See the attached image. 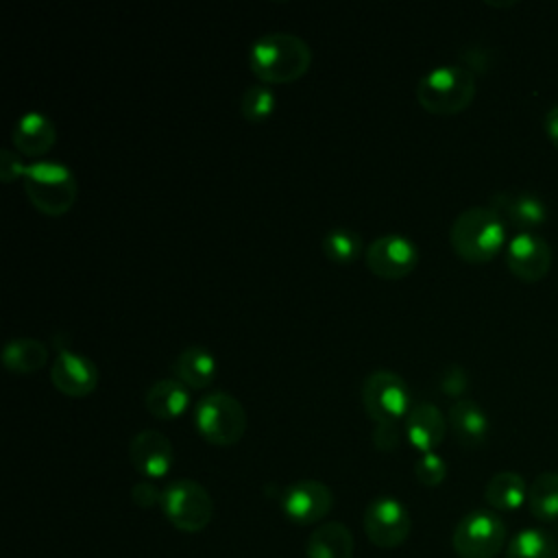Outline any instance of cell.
I'll return each mask as SVG.
<instances>
[{"mask_svg":"<svg viewBox=\"0 0 558 558\" xmlns=\"http://www.w3.org/2000/svg\"><path fill=\"white\" fill-rule=\"evenodd\" d=\"M272 109H275V94L264 83L251 85L240 98V113L251 124L266 122Z\"/></svg>","mask_w":558,"mask_h":558,"instance_id":"4316f807","label":"cell"},{"mask_svg":"<svg viewBox=\"0 0 558 558\" xmlns=\"http://www.w3.org/2000/svg\"><path fill=\"white\" fill-rule=\"evenodd\" d=\"M353 534L340 521L318 525L305 543V558H353Z\"/></svg>","mask_w":558,"mask_h":558,"instance_id":"ffe728a7","label":"cell"},{"mask_svg":"<svg viewBox=\"0 0 558 558\" xmlns=\"http://www.w3.org/2000/svg\"><path fill=\"white\" fill-rule=\"evenodd\" d=\"M484 499L493 510H517L523 506V501H527V484L514 471H499L486 482Z\"/></svg>","mask_w":558,"mask_h":558,"instance_id":"7402d4cb","label":"cell"},{"mask_svg":"<svg viewBox=\"0 0 558 558\" xmlns=\"http://www.w3.org/2000/svg\"><path fill=\"white\" fill-rule=\"evenodd\" d=\"M279 506L288 521L296 525H314L329 514L333 495L329 486L318 480H299L281 490Z\"/></svg>","mask_w":558,"mask_h":558,"instance_id":"8fae6325","label":"cell"},{"mask_svg":"<svg viewBox=\"0 0 558 558\" xmlns=\"http://www.w3.org/2000/svg\"><path fill=\"white\" fill-rule=\"evenodd\" d=\"M543 126H545V133H547L549 142L558 148V102L551 105V107L545 111Z\"/></svg>","mask_w":558,"mask_h":558,"instance_id":"d6a6232c","label":"cell"},{"mask_svg":"<svg viewBox=\"0 0 558 558\" xmlns=\"http://www.w3.org/2000/svg\"><path fill=\"white\" fill-rule=\"evenodd\" d=\"M414 475H416V480L423 486L434 488V486H440L442 480L447 477V464H445V460L436 451H429V453H423L416 460Z\"/></svg>","mask_w":558,"mask_h":558,"instance_id":"83f0119b","label":"cell"},{"mask_svg":"<svg viewBox=\"0 0 558 558\" xmlns=\"http://www.w3.org/2000/svg\"><path fill=\"white\" fill-rule=\"evenodd\" d=\"M447 434V418L434 403H416L405 416V436L421 453L434 451Z\"/></svg>","mask_w":558,"mask_h":558,"instance_id":"2e32d148","label":"cell"},{"mask_svg":"<svg viewBox=\"0 0 558 558\" xmlns=\"http://www.w3.org/2000/svg\"><path fill=\"white\" fill-rule=\"evenodd\" d=\"M366 266L368 270L388 281H397L408 277L416 264H418V248L414 246L412 240L399 233H386L375 238L366 246Z\"/></svg>","mask_w":558,"mask_h":558,"instance_id":"30bf717a","label":"cell"},{"mask_svg":"<svg viewBox=\"0 0 558 558\" xmlns=\"http://www.w3.org/2000/svg\"><path fill=\"white\" fill-rule=\"evenodd\" d=\"M527 508L538 521H556L558 519V473L545 471L534 477L527 488Z\"/></svg>","mask_w":558,"mask_h":558,"instance_id":"cb8c5ba5","label":"cell"},{"mask_svg":"<svg viewBox=\"0 0 558 558\" xmlns=\"http://www.w3.org/2000/svg\"><path fill=\"white\" fill-rule=\"evenodd\" d=\"M131 499L140 508H153V506L161 504V490L150 480H144V482L133 484Z\"/></svg>","mask_w":558,"mask_h":558,"instance_id":"1f68e13d","label":"cell"},{"mask_svg":"<svg viewBox=\"0 0 558 558\" xmlns=\"http://www.w3.org/2000/svg\"><path fill=\"white\" fill-rule=\"evenodd\" d=\"M161 512L179 532H203L214 517L211 495L194 480H174L161 490Z\"/></svg>","mask_w":558,"mask_h":558,"instance_id":"8992f818","label":"cell"},{"mask_svg":"<svg viewBox=\"0 0 558 558\" xmlns=\"http://www.w3.org/2000/svg\"><path fill=\"white\" fill-rule=\"evenodd\" d=\"M362 238L349 227H333L323 238V253L329 262L347 266L362 255Z\"/></svg>","mask_w":558,"mask_h":558,"instance_id":"484cf974","label":"cell"},{"mask_svg":"<svg viewBox=\"0 0 558 558\" xmlns=\"http://www.w3.org/2000/svg\"><path fill=\"white\" fill-rule=\"evenodd\" d=\"M362 405L375 423H399L410 412L408 386L392 371H373L362 384Z\"/></svg>","mask_w":558,"mask_h":558,"instance_id":"ba28073f","label":"cell"},{"mask_svg":"<svg viewBox=\"0 0 558 558\" xmlns=\"http://www.w3.org/2000/svg\"><path fill=\"white\" fill-rule=\"evenodd\" d=\"M506 222L493 207H469L456 216L449 242L456 255L469 264L490 262L506 244Z\"/></svg>","mask_w":558,"mask_h":558,"instance_id":"7a4b0ae2","label":"cell"},{"mask_svg":"<svg viewBox=\"0 0 558 558\" xmlns=\"http://www.w3.org/2000/svg\"><path fill=\"white\" fill-rule=\"evenodd\" d=\"M144 405L155 418H161V421L179 418L190 408V388L177 377L157 379L146 390Z\"/></svg>","mask_w":558,"mask_h":558,"instance_id":"d6986e66","label":"cell"},{"mask_svg":"<svg viewBox=\"0 0 558 558\" xmlns=\"http://www.w3.org/2000/svg\"><path fill=\"white\" fill-rule=\"evenodd\" d=\"M506 543V523L493 510L466 512L451 534V547L460 558H495Z\"/></svg>","mask_w":558,"mask_h":558,"instance_id":"52a82bcc","label":"cell"},{"mask_svg":"<svg viewBox=\"0 0 558 558\" xmlns=\"http://www.w3.org/2000/svg\"><path fill=\"white\" fill-rule=\"evenodd\" d=\"M475 98V76L464 65H438L416 83L418 105L436 116L464 111Z\"/></svg>","mask_w":558,"mask_h":558,"instance_id":"3957f363","label":"cell"},{"mask_svg":"<svg viewBox=\"0 0 558 558\" xmlns=\"http://www.w3.org/2000/svg\"><path fill=\"white\" fill-rule=\"evenodd\" d=\"M196 432L216 447L235 445L246 432V410L229 392H209L194 408Z\"/></svg>","mask_w":558,"mask_h":558,"instance_id":"5b68a950","label":"cell"},{"mask_svg":"<svg viewBox=\"0 0 558 558\" xmlns=\"http://www.w3.org/2000/svg\"><path fill=\"white\" fill-rule=\"evenodd\" d=\"M48 362V347L35 338H13L2 349V364L11 373H35Z\"/></svg>","mask_w":558,"mask_h":558,"instance_id":"603a6c76","label":"cell"},{"mask_svg":"<svg viewBox=\"0 0 558 558\" xmlns=\"http://www.w3.org/2000/svg\"><path fill=\"white\" fill-rule=\"evenodd\" d=\"M26 166L20 161L17 153L4 148L0 150V181L2 183H13L17 179H24Z\"/></svg>","mask_w":558,"mask_h":558,"instance_id":"f546056e","label":"cell"},{"mask_svg":"<svg viewBox=\"0 0 558 558\" xmlns=\"http://www.w3.org/2000/svg\"><path fill=\"white\" fill-rule=\"evenodd\" d=\"M11 140L17 153L26 157H44L54 146L57 129L48 116L39 111H28L15 122Z\"/></svg>","mask_w":558,"mask_h":558,"instance_id":"e0dca14e","label":"cell"},{"mask_svg":"<svg viewBox=\"0 0 558 558\" xmlns=\"http://www.w3.org/2000/svg\"><path fill=\"white\" fill-rule=\"evenodd\" d=\"M172 373L179 381H183L192 390L207 388L216 377V357L205 347H198V344L185 347L177 355L172 364Z\"/></svg>","mask_w":558,"mask_h":558,"instance_id":"44dd1931","label":"cell"},{"mask_svg":"<svg viewBox=\"0 0 558 558\" xmlns=\"http://www.w3.org/2000/svg\"><path fill=\"white\" fill-rule=\"evenodd\" d=\"M362 525L375 547L395 549L410 536L412 519L399 499L392 495H379L368 501Z\"/></svg>","mask_w":558,"mask_h":558,"instance_id":"9c48e42d","label":"cell"},{"mask_svg":"<svg viewBox=\"0 0 558 558\" xmlns=\"http://www.w3.org/2000/svg\"><path fill=\"white\" fill-rule=\"evenodd\" d=\"M506 558H558V541L541 527H525L510 538Z\"/></svg>","mask_w":558,"mask_h":558,"instance_id":"d4e9b609","label":"cell"},{"mask_svg":"<svg viewBox=\"0 0 558 558\" xmlns=\"http://www.w3.org/2000/svg\"><path fill=\"white\" fill-rule=\"evenodd\" d=\"M506 264L517 279L525 283H536L551 268V246L538 233H517L506 246Z\"/></svg>","mask_w":558,"mask_h":558,"instance_id":"7c38bea8","label":"cell"},{"mask_svg":"<svg viewBox=\"0 0 558 558\" xmlns=\"http://www.w3.org/2000/svg\"><path fill=\"white\" fill-rule=\"evenodd\" d=\"M50 381L52 386L74 399L87 397L98 386V368L87 357L72 349L57 351V357L50 366Z\"/></svg>","mask_w":558,"mask_h":558,"instance_id":"5bb4252c","label":"cell"},{"mask_svg":"<svg viewBox=\"0 0 558 558\" xmlns=\"http://www.w3.org/2000/svg\"><path fill=\"white\" fill-rule=\"evenodd\" d=\"M129 458L133 469L146 480H159L168 475L174 464V447L161 432L142 429L129 445Z\"/></svg>","mask_w":558,"mask_h":558,"instance_id":"9a60e30c","label":"cell"},{"mask_svg":"<svg viewBox=\"0 0 558 558\" xmlns=\"http://www.w3.org/2000/svg\"><path fill=\"white\" fill-rule=\"evenodd\" d=\"M490 207L504 218L506 225H512L517 233H536V229L547 222L545 201L527 190H501L490 196Z\"/></svg>","mask_w":558,"mask_h":558,"instance_id":"4fadbf2b","label":"cell"},{"mask_svg":"<svg viewBox=\"0 0 558 558\" xmlns=\"http://www.w3.org/2000/svg\"><path fill=\"white\" fill-rule=\"evenodd\" d=\"M310 63V46L292 33H266L248 50V68L264 85L292 83L307 72Z\"/></svg>","mask_w":558,"mask_h":558,"instance_id":"6da1fadb","label":"cell"},{"mask_svg":"<svg viewBox=\"0 0 558 558\" xmlns=\"http://www.w3.org/2000/svg\"><path fill=\"white\" fill-rule=\"evenodd\" d=\"M401 432H399V423H375V429H373V445L379 449V451H392L397 449L399 445V438Z\"/></svg>","mask_w":558,"mask_h":558,"instance_id":"4dcf8cb0","label":"cell"},{"mask_svg":"<svg viewBox=\"0 0 558 558\" xmlns=\"http://www.w3.org/2000/svg\"><path fill=\"white\" fill-rule=\"evenodd\" d=\"M438 388L447 395V397H456L462 399V395L469 390V375L460 364H449L440 371L438 377Z\"/></svg>","mask_w":558,"mask_h":558,"instance_id":"f1b7e54d","label":"cell"},{"mask_svg":"<svg viewBox=\"0 0 558 558\" xmlns=\"http://www.w3.org/2000/svg\"><path fill=\"white\" fill-rule=\"evenodd\" d=\"M447 423L451 425L458 442L462 447H480L488 438V416L473 399H456L447 412Z\"/></svg>","mask_w":558,"mask_h":558,"instance_id":"ac0fdd59","label":"cell"},{"mask_svg":"<svg viewBox=\"0 0 558 558\" xmlns=\"http://www.w3.org/2000/svg\"><path fill=\"white\" fill-rule=\"evenodd\" d=\"M24 190L35 209L46 216H63L76 201V179L72 170L59 161L39 159L28 163Z\"/></svg>","mask_w":558,"mask_h":558,"instance_id":"277c9868","label":"cell"}]
</instances>
